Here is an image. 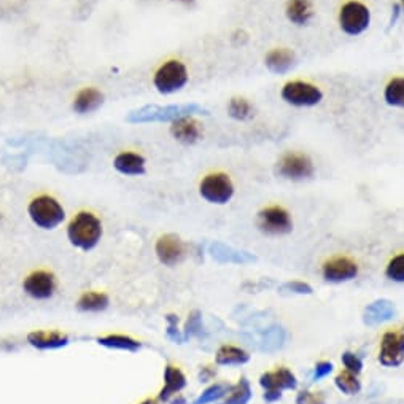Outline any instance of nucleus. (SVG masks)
<instances>
[{"label":"nucleus","instance_id":"nucleus-14","mask_svg":"<svg viewBox=\"0 0 404 404\" xmlns=\"http://www.w3.org/2000/svg\"><path fill=\"white\" fill-rule=\"evenodd\" d=\"M358 274V266L348 258H334L323 266V277L325 280L333 282V284H341V282H348L355 279Z\"/></svg>","mask_w":404,"mask_h":404},{"label":"nucleus","instance_id":"nucleus-1","mask_svg":"<svg viewBox=\"0 0 404 404\" xmlns=\"http://www.w3.org/2000/svg\"><path fill=\"white\" fill-rule=\"evenodd\" d=\"M102 221L96 213L81 210L70 220L67 226V239L83 252H90L99 245L102 239Z\"/></svg>","mask_w":404,"mask_h":404},{"label":"nucleus","instance_id":"nucleus-17","mask_svg":"<svg viewBox=\"0 0 404 404\" xmlns=\"http://www.w3.org/2000/svg\"><path fill=\"white\" fill-rule=\"evenodd\" d=\"M285 15L290 23L296 26H306L314 18L312 0H289L285 5Z\"/></svg>","mask_w":404,"mask_h":404},{"label":"nucleus","instance_id":"nucleus-32","mask_svg":"<svg viewBox=\"0 0 404 404\" xmlns=\"http://www.w3.org/2000/svg\"><path fill=\"white\" fill-rule=\"evenodd\" d=\"M296 404H326L322 393L314 391H300L296 396Z\"/></svg>","mask_w":404,"mask_h":404},{"label":"nucleus","instance_id":"nucleus-37","mask_svg":"<svg viewBox=\"0 0 404 404\" xmlns=\"http://www.w3.org/2000/svg\"><path fill=\"white\" fill-rule=\"evenodd\" d=\"M0 223H2V213H0Z\"/></svg>","mask_w":404,"mask_h":404},{"label":"nucleus","instance_id":"nucleus-25","mask_svg":"<svg viewBox=\"0 0 404 404\" xmlns=\"http://www.w3.org/2000/svg\"><path fill=\"white\" fill-rule=\"evenodd\" d=\"M228 115L236 121H247L254 115V108L247 99L232 97L228 104Z\"/></svg>","mask_w":404,"mask_h":404},{"label":"nucleus","instance_id":"nucleus-8","mask_svg":"<svg viewBox=\"0 0 404 404\" xmlns=\"http://www.w3.org/2000/svg\"><path fill=\"white\" fill-rule=\"evenodd\" d=\"M259 385L264 389V400L274 403L280 400L282 391L296 389L298 380L290 369L280 368L273 373H264L259 379Z\"/></svg>","mask_w":404,"mask_h":404},{"label":"nucleus","instance_id":"nucleus-26","mask_svg":"<svg viewBox=\"0 0 404 404\" xmlns=\"http://www.w3.org/2000/svg\"><path fill=\"white\" fill-rule=\"evenodd\" d=\"M252 398L250 384L247 379H241L234 387H231L229 395L223 404H247Z\"/></svg>","mask_w":404,"mask_h":404},{"label":"nucleus","instance_id":"nucleus-10","mask_svg":"<svg viewBox=\"0 0 404 404\" xmlns=\"http://www.w3.org/2000/svg\"><path fill=\"white\" fill-rule=\"evenodd\" d=\"M258 225L266 234L280 236L293 229L290 213L280 206H270L263 209L258 215Z\"/></svg>","mask_w":404,"mask_h":404},{"label":"nucleus","instance_id":"nucleus-33","mask_svg":"<svg viewBox=\"0 0 404 404\" xmlns=\"http://www.w3.org/2000/svg\"><path fill=\"white\" fill-rule=\"evenodd\" d=\"M282 289L298 293V295H311L312 293V286L304 284V282H289V284H285Z\"/></svg>","mask_w":404,"mask_h":404},{"label":"nucleus","instance_id":"nucleus-27","mask_svg":"<svg viewBox=\"0 0 404 404\" xmlns=\"http://www.w3.org/2000/svg\"><path fill=\"white\" fill-rule=\"evenodd\" d=\"M336 387L346 395H357L362 390V384L357 379V374H352L350 371H344V373L337 374L336 378Z\"/></svg>","mask_w":404,"mask_h":404},{"label":"nucleus","instance_id":"nucleus-9","mask_svg":"<svg viewBox=\"0 0 404 404\" xmlns=\"http://www.w3.org/2000/svg\"><path fill=\"white\" fill-rule=\"evenodd\" d=\"M58 289V280L53 273L45 269H38L31 273L23 282V290L32 300L45 301L54 296Z\"/></svg>","mask_w":404,"mask_h":404},{"label":"nucleus","instance_id":"nucleus-7","mask_svg":"<svg viewBox=\"0 0 404 404\" xmlns=\"http://www.w3.org/2000/svg\"><path fill=\"white\" fill-rule=\"evenodd\" d=\"M314 163L307 154L300 152L285 153L277 164V174L286 180H306L314 175Z\"/></svg>","mask_w":404,"mask_h":404},{"label":"nucleus","instance_id":"nucleus-30","mask_svg":"<svg viewBox=\"0 0 404 404\" xmlns=\"http://www.w3.org/2000/svg\"><path fill=\"white\" fill-rule=\"evenodd\" d=\"M342 363H344L346 369L350 371L352 374H359L363 369L362 359H359L355 353H352V352H346L344 355H342Z\"/></svg>","mask_w":404,"mask_h":404},{"label":"nucleus","instance_id":"nucleus-15","mask_svg":"<svg viewBox=\"0 0 404 404\" xmlns=\"http://www.w3.org/2000/svg\"><path fill=\"white\" fill-rule=\"evenodd\" d=\"M104 101L105 96L101 90H97V88L94 86H88L76 92L74 102H72V110H74L76 115L81 116L91 115L102 107Z\"/></svg>","mask_w":404,"mask_h":404},{"label":"nucleus","instance_id":"nucleus-24","mask_svg":"<svg viewBox=\"0 0 404 404\" xmlns=\"http://www.w3.org/2000/svg\"><path fill=\"white\" fill-rule=\"evenodd\" d=\"M395 315V307L390 301H375L366 309V323L374 325L384 320H390Z\"/></svg>","mask_w":404,"mask_h":404},{"label":"nucleus","instance_id":"nucleus-22","mask_svg":"<svg viewBox=\"0 0 404 404\" xmlns=\"http://www.w3.org/2000/svg\"><path fill=\"white\" fill-rule=\"evenodd\" d=\"M248 359L250 355L234 346H223L217 353V364L220 366H237V364H245Z\"/></svg>","mask_w":404,"mask_h":404},{"label":"nucleus","instance_id":"nucleus-18","mask_svg":"<svg viewBox=\"0 0 404 404\" xmlns=\"http://www.w3.org/2000/svg\"><path fill=\"white\" fill-rule=\"evenodd\" d=\"M266 67L274 74H285L295 64V53L289 48H275L266 56Z\"/></svg>","mask_w":404,"mask_h":404},{"label":"nucleus","instance_id":"nucleus-11","mask_svg":"<svg viewBox=\"0 0 404 404\" xmlns=\"http://www.w3.org/2000/svg\"><path fill=\"white\" fill-rule=\"evenodd\" d=\"M154 253L164 266H177L185 258L186 247L177 234H164L154 243Z\"/></svg>","mask_w":404,"mask_h":404},{"label":"nucleus","instance_id":"nucleus-28","mask_svg":"<svg viewBox=\"0 0 404 404\" xmlns=\"http://www.w3.org/2000/svg\"><path fill=\"white\" fill-rule=\"evenodd\" d=\"M99 344L113 347V348H123V350H136V348L139 347V342L137 341L131 339V337H127V336H120V334L102 337V339H99Z\"/></svg>","mask_w":404,"mask_h":404},{"label":"nucleus","instance_id":"nucleus-35","mask_svg":"<svg viewBox=\"0 0 404 404\" xmlns=\"http://www.w3.org/2000/svg\"><path fill=\"white\" fill-rule=\"evenodd\" d=\"M180 3H185V5H191V3H195L196 0H179Z\"/></svg>","mask_w":404,"mask_h":404},{"label":"nucleus","instance_id":"nucleus-23","mask_svg":"<svg viewBox=\"0 0 404 404\" xmlns=\"http://www.w3.org/2000/svg\"><path fill=\"white\" fill-rule=\"evenodd\" d=\"M384 99L391 107L404 108V76H395L387 83Z\"/></svg>","mask_w":404,"mask_h":404},{"label":"nucleus","instance_id":"nucleus-4","mask_svg":"<svg viewBox=\"0 0 404 404\" xmlns=\"http://www.w3.org/2000/svg\"><path fill=\"white\" fill-rule=\"evenodd\" d=\"M199 195L209 204L225 206L234 196V185H232L229 175L223 172L209 174L199 184Z\"/></svg>","mask_w":404,"mask_h":404},{"label":"nucleus","instance_id":"nucleus-34","mask_svg":"<svg viewBox=\"0 0 404 404\" xmlns=\"http://www.w3.org/2000/svg\"><path fill=\"white\" fill-rule=\"evenodd\" d=\"M331 371H333V364L328 363V362H320L317 366H315L314 380H320V379L326 378V375L331 374Z\"/></svg>","mask_w":404,"mask_h":404},{"label":"nucleus","instance_id":"nucleus-19","mask_svg":"<svg viewBox=\"0 0 404 404\" xmlns=\"http://www.w3.org/2000/svg\"><path fill=\"white\" fill-rule=\"evenodd\" d=\"M27 339L37 348H58L67 344V336L59 331H34Z\"/></svg>","mask_w":404,"mask_h":404},{"label":"nucleus","instance_id":"nucleus-36","mask_svg":"<svg viewBox=\"0 0 404 404\" xmlns=\"http://www.w3.org/2000/svg\"><path fill=\"white\" fill-rule=\"evenodd\" d=\"M401 7H403V12H404V0H401Z\"/></svg>","mask_w":404,"mask_h":404},{"label":"nucleus","instance_id":"nucleus-6","mask_svg":"<svg viewBox=\"0 0 404 404\" xmlns=\"http://www.w3.org/2000/svg\"><path fill=\"white\" fill-rule=\"evenodd\" d=\"M282 99L293 107H315L323 101V92L312 83L295 80L282 88Z\"/></svg>","mask_w":404,"mask_h":404},{"label":"nucleus","instance_id":"nucleus-2","mask_svg":"<svg viewBox=\"0 0 404 404\" xmlns=\"http://www.w3.org/2000/svg\"><path fill=\"white\" fill-rule=\"evenodd\" d=\"M27 215L37 228L43 231H53L63 225L65 220V210L56 197L40 195L32 199L27 206Z\"/></svg>","mask_w":404,"mask_h":404},{"label":"nucleus","instance_id":"nucleus-3","mask_svg":"<svg viewBox=\"0 0 404 404\" xmlns=\"http://www.w3.org/2000/svg\"><path fill=\"white\" fill-rule=\"evenodd\" d=\"M190 81L186 65L179 59L165 60L153 75V86L163 96H170L184 90Z\"/></svg>","mask_w":404,"mask_h":404},{"label":"nucleus","instance_id":"nucleus-5","mask_svg":"<svg viewBox=\"0 0 404 404\" xmlns=\"http://www.w3.org/2000/svg\"><path fill=\"white\" fill-rule=\"evenodd\" d=\"M339 26L344 34L362 35L371 24V12L366 5L358 0H348L339 10Z\"/></svg>","mask_w":404,"mask_h":404},{"label":"nucleus","instance_id":"nucleus-13","mask_svg":"<svg viewBox=\"0 0 404 404\" xmlns=\"http://www.w3.org/2000/svg\"><path fill=\"white\" fill-rule=\"evenodd\" d=\"M379 362L387 368H396L404 362V334L389 331L382 337Z\"/></svg>","mask_w":404,"mask_h":404},{"label":"nucleus","instance_id":"nucleus-12","mask_svg":"<svg viewBox=\"0 0 404 404\" xmlns=\"http://www.w3.org/2000/svg\"><path fill=\"white\" fill-rule=\"evenodd\" d=\"M170 136L184 145H195L204 137V127L191 115H184L170 123Z\"/></svg>","mask_w":404,"mask_h":404},{"label":"nucleus","instance_id":"nucleus-20","mask_svg":"<svg viewBox=\"0 0 404 404\" xmlns=\"http://www.w3.org/2000/svg\"><path fill=\"white\" fill-rule=\"evenodd\" d=\"M186 385L184 373L175 366H168L164 373V389L161 391V400H169L172 395H177Z\"/></svg>","mask_w":404,"mask_h":404},{"label":"nucleus","instance_id":"nucleus-31","mask_svg":"<svg viewBox=\"0 0 404 404\" xmlns=\"http://www.w3.org/2000/svg\"><path fill=\"white\" fill-rule=\"evenodd\" d=\"M225 389L221 385H213V387H210V389H207L206 391L202 393L201 398L199 400H196L195 404H207V403H212L215 400H218V398H221L225 395Z\"/></svg>","mask_w":404,"mask_h":404},{"label":"nucleus","instance_id":"nucleus-29","mask_svg":"<svg viewBox=\"0 0 404 404\" xmlns=\"http://www.w3.org/2000/svg\"><path fill=\"white\" fill-rule=\"evenodd\" d=\"M385 274L390 280L398 282V284H403L404 282V253L396 254V257L391 259L389 266H387Z\"/></svg>","mask_w":404,"mask_h":404},{"label":"nucleus","instance_id":"nucleus-21","mask_svg":"<svg viewBox=\"0 0 404 404\" xmlns=\"http://www.w3.org/2000/svg\"><path fill=\"white\" fill-rule=\"evenodd\" d=\"M76 307L83 312H101L108 307V296L101 291H86L80 296Z\"/></svg>","mask_w":404,"mask_h":404},{"label":"nucleus","instance_id":"nucleus-16","mask_svg":"<svg viewBox=\"0 0 404 404\" xmlns=\"http://www.w3.org/2000/svg\"><path fill=\"white\" fill-rule=\"evenodd\" d=\"M113 168L124 177H140L147 172V161L136 152H121L113 159Z\"/></svg>","mask_w":404,"mask_h":404}]
</instances>
